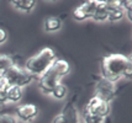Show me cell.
<instances>
[{
  "mask_svg": "<svg viewBox=\"0 0 132 123\" xmlns=\"http://www.w3.org/2000/svg\"><path fill=\"white\" fill-rule=\"evenodd\" d=\"M109 3V17L108 21L116 22L125 16V10L122 7V1H108Z\"/></svg>",
  "mask_w": 132,
  "mask_h": 123,
  "instance_id": "cell-10",
  "label": "cell"
},
{
  "mask_svg": "<svg viewBox=\"0 0 132 123\" xmlns=\"http://www.w3.org/2000/svg\"><path fill=\"white\" fill-rule=\"evenodd\" d=\"M57 59L54 51L50 47L43 48L42 51L32 55L27 59L25 64V70L29 73L32 78H40L46 70L50 69V67L53 64V62Z\"/></svg>",
  "mask_w": 132,
  "mask_h": 123,
  "instance_id": "cell-2",
  "label": "cell"
},
{
  "mask_svg": "<svg viewBox=\"0 0 132 123\" xmlns=\"http://www.w3.org/2000/svg\"><path fill=\"white\" fill-rule=\"evenodd\" d=\"M0 123H17V118L10 113H0Z\"/></svg>",
  "mask_w": 132,
  "mask_h": 123,
  "instance_id": "cell-19",
  "label": "cell"
},
{
  "mask_svg": "<svg viewBox=\"0 0 132 123\" xmlns=\"http://www.w3.org/2000/svg\"><path fill=\"white\" fill-rule=\"evenodd\" d=\"M84 123H105V118L93 116V115L84 112Z\"/></svg>",
  "mask_w": 132,
  "mask_h": 123,
  "instance_id": "cell-18",
  "label": "cell"
},
{
  "mask_svg": "<svg viewBox=\"0 0 132 123\" xmlns=\"http://www.w3.org/2000/svg\"><path fill=\"white\" fill-rule=\"evenodd\" d=\"M52 123H65V121H64L63 116H62L61 113H58L57 116H54V118H53Z\"/></svg>",
  "mask_w": 132,
  "mask_h": 123,
  "instance_id": "cell-21",
  "label": "cell"
},
{
  "mask_svg": "<svg viewBox=\"0 0 132 123\" xmlns=\"http://www.w3.org/2000/svg\"><path fill=\"white\" fill-rule=\"evenodd\" d=\"M23 96V90L22 88L19 86H10L9 91H7V102L11 103H19Z\"/></svg>",
  "mask_w": 132,
  "mask_h": 123,
  "instance_id": "cell-13",
  "label": "cell"
},
{
  "mask_svg": "<svg viewBox=\"0 0 132 123\" xmlns=\"http://www.w3.org/2000/svg\"><path fill=\"white\" fill-rule=\"evenodd\" d=\"M61 115L63 116L65 123H79L78 108H77V106L74 105V102H72V101L64 105Z\"/></svg>",
  "mask_w": 132,
  "mask_h": 123,
  "instance_id": "cell-9",
  "label": "cell"
},
{
  "mask_svg": "<svg viewBox=\"0 0 132 123\" xmlns=\"http://www.w3.org/2000/svg\"><path fill=\"white\" fill-rule=\"evenodd\" d=\"M14 64H15V62H14L12 57L7 55V54H0V74H3Z\"/></svg>",
  "mask_w": 132,
  "mask_h": 123,
  "instance_id": "cell-15",
  "label": "cell"
},
{
  "mask_svg": "<svg viewBox=\"0 0 132 123\" xmlns=\"http://www.w3.org/2000/svg\"><path fill=\"white\" fill-rule=\"evenodd\" d=\"M67 94H68V90H67V88H65V85H63L62 82H59L57 86L53 89V91H52L51 95L54 97V99L62 100L67 96Z\"/></svg>",
  "mask_w": 132,
  "mask_h": 123,
  "instance_id": "cell-16",
  "label": "cell"
},
{
  "mask_svg": "<svg viewBox=\"0 0 132 123\" xmlns=\"http://www.w3.org/2000/svg\"><path fill=\"white\" fill-rule=\"evenodd\" d=\"M96 6H98V1L96 0L85 1V3H83L81 5H79L78 7H75L73 10V17L77 21H84L86 18L93 17Z\"/></svg>",
  "mask_w": 132,
  "mask_h": 123,
  "instance_id": "cell-7",
  "label": "cell"
},
{
  "mask_svg": "<svg viewBox=\"0 0 132 123\" xmlns=\"http://www.w3.org/2000/svg\"><path fill=\"white\" fill-rule=\"evenodd\" d=\"M3 80L9 85V86H19L23 88L26 85H29L30 82L34 80V78L30 75L27 71L14 64L10 67L7 70L3 73Z\"/></svg>",
  "mask_w": 132,
  "mask_h": 123,
  "instance_id": "cell-3",
  "label": "cell"
},
{
  "mask_svg": "<svg viewBox=\"0 0 132 123\" xmlns=\"http://www.w3.org/2000/svg\"><path fill=\"white\" fill-rule=\"evenodd\" d=\"M132 74L131 59L120 53L104 57L101 60V78L116 84L121 78L130 79Z\"/></svg>",
  "mask_w": 132,
  "mask_h": 123,
  "instance_id": "cell-1",
  "label": "cell"
},
{
  "mask_svg": "<svg viewBox=\"0 0 132 123\" xmlns=\"http://www.w3.org/2000/svg\"><path fill=\"white\" fill-rule=\"evenodd\" d=\"M61 79H62V76L59 75V73L51 65L50 69L46 70L38 78V88L41 89V91L43 94L51 95L53 89L61 82Z\"/></svg>",
  "mask_w": 132,
  "mask_h": 123,
  "instance_id": "cell-4",
  "label": "cell"
},
{
  "mask_svg": "<svg viewBox=\"0 0 132 123\" xmlns=\"http://www.w3.org/2000/svg\"><path fill=\"white\" fill-rule=\"evenodd\" d=\"M10 4L12 6H15L16 9L22 10L25 12H30L36 5V3L34 0H17V1H11Z\"/></svg>",
  "mask_w": 132,
  "mask_h": 123,
  "instance_id": "cell-14",
  "label": "cell"
},
{
  "mask_svg": "<svg viewBox=\"0 0 132 123\" xmlns=\"http://www.w3.org/2000/svg\"><path fill=\"white\" fill-rule=\"evenodd\" d=\"M1 80H3V74H0V82H1Z\"/></svg>",
  "mask_w": 132,
  "mask_h": 123,
  "instance_id": "cell-23",
  "label": "cell"
},
{
  "mask_svg": "<svg viewBox=\"0 0 132 123\" xmlns=\"http://www.w3.org/2000/svg\"><path fill=\"white\" fill-rule=\"evenodd\" d=\"M37 115H38V107L34 103H23L16 108L17 118L21 119L22 122L32 121L34 118L37 117Z\"/></svg>",
  "mask_w": 132,
  "mask_h": 123,
  "instance_id": "cell-8",
  "label": "cell"
},
{
  "mask_svg": "<svg viewBox=\"0 0 132 123\" xmlns=\"http://www.w3.org/2000/svg\"><path fill=\"white\" fill-rule=\"evenodd\" d=\"M6 40H7V33H6V31L3 29H0V44H3Z\"/></svg>",
  "mask_w": 132,
  "mask_h": 123,
  "instance_id": "cell-20",
  "label": "cell"
},
{
  "mask_svg": "<svg viewBox=\"0 0 132 123\" xmlns=\"http://www.w3.org/2000/svg\"><path fill=\"white\" fill-rule=\"evenodd\" d=\"M85 113L93 115V116H98V117H103L106 118L111 112L110 108V103L109 102H105L103 100H100L96 96H93L92 99L88 101L85 107Z\"/></svg>",
  "mask_w": 132,
  "mask_h": 123,
  "instance_id": "cell-6",
  "label": "cell"
},
{
  "mask_svg": "<svg viewBox=\"0 0 132 123\" xmlns=\"http://www.w3.org/2000/svg\"><path fill=\"white\" fill-rule=\"evenodd\" d=\"M43 27H45V31H47V32H56L58 30H61V27H62V20L57 17V16L47 17L45 20Z\"/></svg>",
  "mask_w": 132,
  "mask_h": 123,
  "instance_id": "cell-12",
  "label": "cell"
},
{
  "mask_svg": "<svg viewBox=\"0 0 132 123\" xmlns=\"http://www.w3.org/2000/svg\"><path fill=\"white\" fill-rule=\"evenodd\" d=\"M125 15L127 16L128 21H132V9H131V7H130V9H126V10H125Z\"/></svg>",
  "mask_w": 132,
  "mask_h": 123,
  "instance_id": "cell-22",
  "label": "cell"
},
{
  "mask_svg": "<svg viewBox=\"0 0 132 123\" xmlns=\"http://www.w3.org/2000/svg\"><path fill=\"white\" fill-rule=\"evenodd\" d=\"M109 17V3L108 1H98V6L94 11L93 15V20L103 22V21H108Z\"/></svg>",
  "mask_w": 132,
  "mask_h": 123,
  "instance_id": "cell-11",
  "label": "cell"
},
{
  "mask_svg": "<svg viewBox=\"0 0 132 123\" xmlns=\"http://www.w3.org/2000/svg\"><path fill=\"white\" fill-rule=\"evenodd\" d=\"M116 85L114 82L109 81L104 78H100L98 81H96V85H95V95L99 97L100 100H103L105 102H111L112 100L115 99L116 96Z\"/></svg>",
  "mask_w": 132,
  "mask_h": 123,
  "instance_id": "cell-5",
  "label": "cell"
},
{
  "mask_svg": "<svg viewBox=\"0 0 132 123\" xmlns=\"http://www.w3.org/2000/svg\"><path fill=\"white\" fill-rule=\"evenodd\" d=\"M9 85L4 80L0 82V103H6L7 102V91H9Z\"/></svg>",
  "mask_w": 132,
  "mask_h": 123,
  "instance_id": "cell-17",
  "label": "cell"
}]
</instances>
